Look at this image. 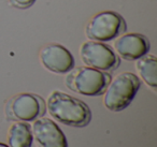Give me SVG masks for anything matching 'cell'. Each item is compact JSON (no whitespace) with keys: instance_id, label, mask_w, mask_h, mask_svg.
<instances>
[{"instance_id":"1","label":"cell","mask_w":157,"mask_h":147,"mask_svg":"<svg viewBox=\"0 0 157 147\" xmlns=\"http://www.w3.org/2000/svg\"><path fill=\"white\" fill-rule=\"evenodd\" d=\"M45 105L55 120L69 127H85L92 120V111L85 102L60 90H53Z\"/></svg>"},{"instance_id":"2","label":"cell","mask_w":157,"mask_h":147,"mask_svg":"<svg viewBox=\"0 0 157 147\" xmlns=\"http://www.w3.org/2000/svg\"><path fill=\"white\" fill-rule=\"evenodd\" d=\"M112 80L108 72L90 67L73 68L65 77V85L69 90L87 97L103 95L105 88Z\"/></svg>"},{"instance_id":"3","label":"cell","mask_w":157,"mask_h":147,"mask_svg":"<svg viewBox=\"0 0 157 147\" xmlns=\"http://www.w3.org/2000/svg\"><path fill=\"white\" fill-rule=\"evenodd\" d=\"M141 86L140 78L131 72L120 73L110 81L103 92V105L111 112L125 110Z\"/></svg>"},{"instance_id":"4","label":"cell","mask_w":157,"mask_h":147,"mask_svg":"<svg viewBox=\"0 0 157 147\" xmlns=\"http://www.w3.org/2000/svg\"><path fill=\"white\" fill-rule=\"evenodd\" d=\"M45 101L36 93L23 92L11 97L5 106V114L10 121H33L44 116Z\"/></svg>"},{"instance_id":"5","label":"cell","mask_w":157,"mask_h":147,"mask_svg":"<svg viewBox=\"0 0 157 147\" xmlns=\"http://www.w3.org/2000/svg\"><path fill=\"white\" fill-rule=\"evenodd\" d=\"M126 30V22L122 15L114 11L97 13L86 25V37L92 41L107 42L117 38Z\"/></svg>"},{"instance_id":"6","label":"cell","mask_w":157,"mask_h":147,"mask_svg":"<svg viewBox=\"0 0 157 147\" xmlns=\"http://www.w3.org/2000/svg\"><path fill=\"white\" fill-rule=\"evenodd\" d=\"M80 57L87 67L103 72H112L120 67L121 59L108 44L98 41L84 42L80 47Z\"/></svg>"},{"instance_id":"7","label":"cell","mask_w":157,"mask_h":147,"mask_svg":"<svg viewBox=\"0 0 157 147\" xmlns=\"http://www.w3.org/2000/svg\"><path fill=\"white\" fill-rule=\"evenodd\" d=\"M41 65L50 72L66 74L71 71L75 65L73 55L61 44L50 43L41 48L39 54Z\"/></svg>"},{"instance_id":"8","label":"cell","mask_w":157,"mask_h":147,"mask_svg":"<svg viewBox=\"0 0 157 147\" xmlns=\"http://www.w3.org/2000/svg\"><path fill=\"white\" fill-rule=\"evenodd\" d=\"M31 131L38 147H68L65 134L52 119L42 116L33 120Z\"/></svg>"},{"instance_id":"9","label":"cell","mask_w":157,"mask_h":147,"mask_svg":"<svg viewBox=\"0 0 157 147\" xmlns=\"http://www.w3.org/2000/svg\"><path fill=\"white\" fill-rule=\"evenodd\" d=\"M151 44L148 39L140 33H125L114 43V52L125 60H137L147 54Z\"/></svg>"},{"instance_id":"10","label":"cell","mask_w":157,"mask_h":147,"mask_svg":"<svg viewBox=\"0 0 157 147\" xmlns=\"http://www.w3.org/2000/svg\"><path fill=\"white\" fill-rule=\"evenodd\" d=\"M136 70L139 73L141 80L156 91L157 88V59L155 55L145 54L136 60Z\"/></svg>"},{"instance_id":"11","label":"cell","mask_w":157,"mask_h":147,"mask_svg":"<svg viewBox=\"0 0 157 147\" xmlns=\"http://www.w3.org/2000/svg\"><path fill=\"white\" fill-rule=\"evenodd\" d=\"M33 141L31 126L26 121H15L8 130L9 147H31Z\"/></svg>"},{"instance_id":"12","label":"cell","mask_w":157,"mask_h":147,"mask_svg":"<svg viewBox=\"0 0 157 147\" xmlns=\"http://www.w3.org/2000/svg\"><path fill=\"white\" fill-rule=\"evenodd\" d=\"M9 1L10 5L17 9H28L36 2V0H9Z\"/></svg>"},{"instance_id":"13","label":"cell","mask_w":157,"mask_h":147,"mask_svg":"<svg viewBox=\"0 0 157 147\" xmlns=\"http://www.w3.org/2000/svg\"><path fill=\"white\" fill-rule=\"evenodd\" d=\"M0 147H9V146L6 145V144H3V143H0Z\"/></svg>"}]
</instances>
